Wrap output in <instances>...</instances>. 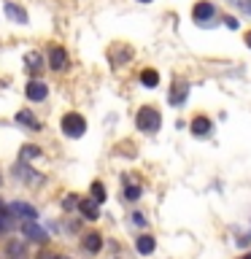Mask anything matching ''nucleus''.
<instances>
[{
	"mask_svg": "<svg viewBox=\"0 0 251 259\" xmlns=\"http://www.w3.org/2000/svg\"><path fill=\"white\" fill-rule=\"evenodd\" d=\"M135 121H138V127H141L143 133H157V130H159V124H162V116H159V111H157V108H151V105H146V108H141V111H138Z\"/></svg>",
	"mask_w": 251,
	"mask_h": 259,
	"instance_id": "1",
	"label": "nucleus"
},
{
	"mask_svg": "<svg viewBox=\"0 0 251 259\" xmlns=\"http://www.w3.org/2000/svg\"><path fill=\"white\" fill-rule=\"evenodd\" d=\"M62 133L68 138H81L87 133V121L81 113H65L62 116Z\"/></svg>",
	"mask_w": 251,
	"mask_h": 259,
	"instance_id": "2",
	"label": "nucleus"
},
{
	"mask_svg": "<svg viewBox=\"0 0 251 259\" xmlns=\"http://www.w3.org/2000/svg\"><path fill=\"white\" fill-rule=\"evenodd\" d=\"M8 210H11L14 216L24 219V222H35V219H38V210L32 208V205H27V202H11V205H8Z\"/></svg>",
	"mask_w": 251,
	"mask_h": 259,
	"instance_id": "3",
	"label": "nucleus"
},
{
	"mask_svg": "<svg viewBox=\"0 0 251 259\" xmlns=\"http://www.w3.org/2000/svg\"><path fill=\"white\" fill-rule=\"evenodd\" d=\"M24 95H27V100H32V103H40V100H46L49 87L44 84V81H30L27 89H24Z\"/></svg>",
	"mask_w": 251,
	"mask_h": 259,
	"instance_id": "4",
	"label": "nucleus"
},
{
	"mask_svg": "<svg viewBox=\"0 0 251 259\" xmlns=\"http://www.w3.org/2000/svg\"><path fill=\"white\" fill-rule=\"evenodd\" d=\"M22 235H24L27 240H32V243H46V240H49V238H46V230H40L35 222H24Z\"/></svg>",
	"mask_w": 251,
	"mask_h": 259,
	"instance_id": "5",
	"label": "nucleus"
},
{
	"mask_svg": "<svg viewBox=\"0 0 251 259\" xmlns=\"http://www.w3.org/2000/svg\"><path fill=\"white\" fill-rule=\"evenodd\" d=\"M49 65H52L54 70H65L68 68V52L60 46H52V52H49Z\"/></svg>",
	"mask_w": 251,
	"mask_h": 259,
	"instance_id": "6",
	"label": "nucleus"
},
{
	"mask_svg": "<svg viewBox=\"0 0 251 259\" xmlns=\"http://www.w3.org/2000/svg\"><path fill=\"white\" fill-rule=\"evenodd\" d=\"M3 11H6V16L11 22H16V24H27L30 19H27V11H24L22 6H14V3H6L3 6Z\"/></svg>",
	"mask_w": 251,
	"mask_h": 259,
	"instance_id": "7",
	"label": "nucleus"
},
{
	"mask_svg": "<svg viewBox=\"0 0 251 259\" xmlns=\"http://www.w3.org/2000/svg\"><path fill=\"white\" fill-rule=\"evenodd\" d=\"M97 205H100V202H95V200H81V202H78V210L84 213V219H89V222H95V219L100 216V210H97Z\"/></svg>",
	"mask_w": 251,
	"mask_h": 259,
	"instance_id": "8",
	"label": "nucleus"
},
{
	"mask_svg": "<svg viewBox=\"0 0 251 259\" xmlns=\"http://www.w3.org/2000/svg\"><path fill=\"white\" fill-rule=\"evenodd\" d=\"M192 16L197 19V24L205 22V19H211V16H214V6H211V3H197V6L192 8Z\"/></svg>",
	"mask_w": 251,
	"mask_h": 259,
	"instance_id": "9",
	"label": "nucleus"
},
{
	"mask_svg": "<svg viewBox=\"0 0 251 259\" xmlns=\"http://www.w3.org/2000/svg\"><path fill=\"white\" fill-rule=\"evenodd\" d=\"M186 92H189V87H186V81H176L173 84V92H170V103H184L186 100Z\"/></svg>",
	"mask_w": 251,
	"mask_h": 259,
	"instance_id": "10",
	"label": "nucleus"
},
{
	"mask_svg": "<svg viewBox=\"0 0 251 259\" xmlns=\"http://www.w3.org/2000/svg\"><path fill=\"white\" fill-rule=\"evenodd\" d=\"M24 62H27L30 73H38L40 68H44V57H40V52H27L24 54Z\"/></svg>",
	"mask_w": 251,
	"mask_h": 259,
	"instance_id": "11",
	"label": "nucleus"
},
{
	"mask_svg": "<svg viewBox=\"0 0 251 259\" xmlns=\"http://www.w3.org/2000/svg\"><path fill=\"white\" fill-rule=\"evenodd\" d=\"M192 133L197 135V138H205V135H211V121L205 119V116H197L192 121Z\"/></svg>",
	"mask_w": 251,
	"mask_h": 259,
	"instance_id": "12",
	"label": "nucleus"
},
{
	"mask_svg": "<svg viewBox=\"0 0 251 259\" xmlns=\"http://www.w3.org/2000/svg\"><path fill=\"white\" fill-rule=\"evenodd\" d=\"M154 248H157V243H154L151 235H141V238H138V251H141L143 256H149Z\"/></svg>",
	"mask_w": 251,
	"mask_h": 259,
	"instance_id": "13",
	"label": "nucleus"
},
{
	"mask_svg": "<svg viewBox=\"0 0 251 259\" xmlns=\"http://www.w3.org/2000/svg\"><path fill=\"white\" fill-rule=\"evenodd\" d=\"M100 246H103V238H100L97 232H92V235H87V238H84V248L92 251V254H97V251H100Z\"/></svg>",
	"mask_w": 251,
	"mask_h": 259,
	"instance_id": "14",
	"label": "nucleus"
},
{
	"mask_svg": "<svg viewBox=\"0 0 251 259\" xmlns=\"http://www.w3.org/2000/svg\"><path fill=\"white\" fill-rule=\"evenodd\" d=\"M16 121L24 124V127H30V130H38V121H35V116H32L30 111H19L16 113Z\"/></svg>",
	"mask_w": 251,
	"mask_h": 259,
	"instance_id": "15",
	"label": "nucleus"
},
{
	"mask_svg": "<svg viewBox=\"0 0 251 259\" xmlns=\"http://www.w3.org/2000/svg\"><path fill=\"white\" fill-rule=\"evenodd\" d=\"M141 84L149 87V89L157 87V84H159V73H157V70H143V73H141Z\"/></svg>",
	"mask_w": 251,
	"mask_h": 259,
	"instance_id": "16",
	"label": "nucleus"
},
{
	"mask_svg": "<svg viewBox=\"0 0 251 259\" xmlns=\"http://www.w3.org/2000/svg\"><path fill=\"white\" fill-rule=\"evenodd\" d=\"M92 200H95V202H103V200H105V186H103L100 181L92 184Z\"/></svg>",
	"mask_w": 251,
	"mask_h": 259,
	"instance_id": "17",
	"label": "nucleus"
},
{
	"mask_svg": "<svg viewBox=\"0 0 251 259\" xmlns=\"http://www.w3.org/2000/svg\"><path fill=\"white\" fill-rule=\"evenodd\" d=\"M35 157H40L38 146H24V149H22V159H35Z\"/></svg>",
	"mask_w": 251,
	"mask_h": 259,
	"instance_id": "18",
	"label": "nucleus"
},
{
	"mask_svg": "<svg viewBox=\"0 0 251 259\" xmlns=\"http://www.w3.org/2000/svg\"><path fill=\"white\" fill-rule=\"evenodd\" d=\"M227 3H232L235 8H240L243 14H248V16H251V0H227Z\"/></svg>",
	"mask_w": 251,
	"mask_h": 259,
	"instance_id": "19",
	"label": "nucleus"
},
{
	"mask_svg": "<svg viewBox=\"0 0 251 259\" xmlns=\"http://www.w3.org/2000/svg\"><path fill=\"white\" fill-rule=\"evenodd\" d=\"M124 197H127V200H138V197H141V189H138V186H127V189H124Z\"/></svg>",
	"mask_w": 251,
	"mask_h": 259,
	"instance_id": "20",
	"label": "nucleus"
},
{
	"mask_svg": "<svg viewBox=\"0 0 251 259\" xmlns=\"http://www.w3.org/2000/svg\"><path fill=\"white\" fill-rule=\"evenodd\" d=\"M222 22H224V24H227V27H230V30H238V19H235V16H224Z\"/></svg>",
	"mask_w": 251,
	"mask_h": 259,
	"instance_id": "21",
	"label": "nucleus"
},
{
	"mask_svg": "<svg viewBox=\"0 0 251 259\" xmlns=\"http://www.w3.org/2000/svg\"><path fill=\"white\" fill-rule=\"evenodd\" d=\"M133 222H135V224H143V222H146V219H143L141 213H133Z\"/></svg>",
	"mask_w": 251,
	"mask_h": 259,
	"instance_id": "22",
	"label": "nucleus"
},
{
	"mask_svg": "<svg viewBox=\"0 0 251 259\" xmlns=\"http://www.w3.org/2000/svg\"><path fill=\"white\" fill-rule=\"evenodd\" d=\"M6 227H8V219H3V216H0V232H3Z\"/></svg>",
	"mask_w": 251,
	"mask_h": 259,
	"instance_id": "23",
	"label": "nucleus"
},
{
	"mask_svg": "<svg viewBox=\"0 0 251 259\" xmlns=\"http://www.w3.org/2000/svg\"><path fill=\"white\" fill-rule=\"evenodd\" d=\"M246 44H248V49H251V30L246 32Z\"/></svg>",
	"mask_w": 251,
	"mask_h": 259,
	"instance_id": "24",
	"label": "nucleus"
},
{
	"mask_svg": "<svg viewBox=\"0 0 251 259\" xmlns=\"http://www.w3.org/2000/svg\"><path fill=\"white\" fill-rule=\"evenodd\" d=\"M243 259H251V254H246V256H243Z\"/></svg>",
	"mask_w": 251,
	"mask_h": 259,
	"instance_id": "25",
	"label": "nucleus"
},
{
	"mask_svg": "<svg viewBox=\"0 0 251 259\" xmlns=\"http://www.w3.org/2000/svg\"><path fill=\"white\" fill-rule=\"evenodd\" d=\"M141 3H151V0H141Z\"/></svg>",
	"mask_w": 251,
	"mask_h": 259,
	"instance_id": "26",
	"label": "nucleus"
},
{
	"mask_svg": "<svg viewBox=\"0 0 251 259\" xmlns=\"http://www.w3.org/2000/svg\"><path fill=\"white\" fill-rule=\"evenodd\" d=\"M54 259H65V256H54Z\"/></svg>",
	"mask_w": 251,
	"mask_h": 259,
	"instance_id": "27",
	"label": "nucleus"
},
{
	"mask_svg": "<svg viewBox=\"0 0 251 259\" xmlns=\"http://www.w3.org/2000/svg\"><path fill=\"white\" fill-rule=\"evenodd\" d=\"M0 184H3V178H0Z\"/></svg>",
	"mask_w": 251,
	"mask_h": 259,
	"instance_id": "28",
	"label": "nucleus"
}]
</instances>
